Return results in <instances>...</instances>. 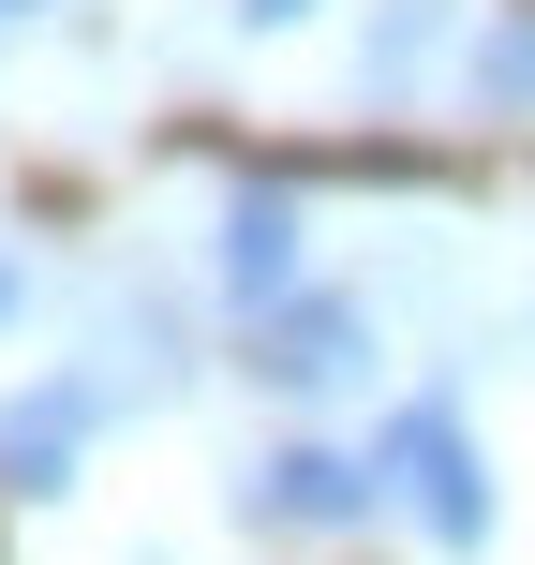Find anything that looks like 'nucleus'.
Wrapping results in <instances>:
<instances>
[{
	"mask_svg": "<svg viewBox=\"0 0 535 565\" xmlns=\"http://www.w3.org/2000/svg\"><path fill=\"white\" fill-rule=\"evenodd\" d=\"M372 507H387V461H342V447H268L238 477V521H268V536H342Z\"/></svg>",
	"mask_w": 535,
	"mask_h": 565,
	"instance_id": "f03ea898",
	"label": "nucleus"
},
{
	"mask_svg": "<svg viewBox=\"0 0 535 565\" xmlns=\"http://www.w3.org/2000/svg\"><path fill=\"white\" fill-rule=\"evenodd\" d=\"M89 417H105V387H75V372H60V387H15V402H0V477H15V491H75Z\"/></svg>",
	"mask_w": 535,
	"mask_h": 565,
	"instance_id": "39448f33",
	"label": "nucleus"
},
{
	"mask_svg": "<svg viewBox=\"0 0 535 565\" xmlns=\"http://www.w3.org/2000/svg\"><path fill=\"white\" fill-rule=\"evenodd\" d=\"M477 105H535V15H491L477 30Z\"/></svg>",
	"mask_w": 535,
	"mask_h": 565,
	"instance_id": "423d86ee",
	"label": "nucleus"
},
{
	"mask_svg": "<svg viewBox=\"0 0 535 565\" xmlns=\"http://www.w3.org/2000/svg\"><path fill=\"white\" fill-rule=\"evenodd\" d=\"M312 15V0H238V30H298Z\"/></svg>",
	"mask_w": 535,
	"mask_h": 565,
	"instance_id": "0eeeda50",
	"label": "nucleus"
},
{
	"mask_svg": "<svg viewBox=\"0 0 535 565\" xmlns=\"http://www.w3.org/2000/svg\"><path fill=\"white\" fill-rule=\"evenodd\" d=\"M298 194H282V179H238V194H224V298L238 312H282V298H298Z\"/></svg>",
	"mask_w": 535,
	"mask_h": 565,
	"instance_id": "20e7f679",
	"label": "nucleus"
},
{
	"mask_svg": "<svg viewBox=\"0 0 535 565\" xmlns=\"http://www.w3.org/2000/svg\"><path fill=\"white\" fill-rule=\"evenodd\" d=\"M372 461H387V507L417 521L431 551H491V477H477L461 402H402V417L372 431Z\"/></svg>",
	"mask_w": 535,
	"mask_h": 565,
	"instance_id": "f257e3e1",
	"label": "nucleus"
},
{
	"mask_svg": "<svg viewBox=\"0 0 535 565\" xmlns=\"http://www.w3.org/2000/svg\"><path fill=\"white\" fill-rule=\"evenodd\" d=\"M0 15H30V0H0Z\"/></svg>",
	"mask_w": 535,
	"mask_h": 565,
	"instance_id": "1a4fd4ad",
	"label": "nucleus"
},
{
	"mask_svg": "<svg viewBox=\"0 0 535 565\" xmlns=\"http://www.w3.org/2000/svg\"><path fill=\"white\" fill-rule=\"evenodd\" d=\"M15 298H30V282H15V268H0V328H15Z\"/></svg>",
	"mask_w": 535,
	"mask_h": 565,
	"instance_id": "6e6552de",
	"label": "nucleus"
},
{
	"mask_svg": "<svg viewBox=\"0 0 535 565\" xmlns=\"http://www.w3.org/2000/svg\"><path fill=\"white\" fill-rule=\"evenodd\" d=\"M254 372H268L282 402L357 387V372H372V312H357V298H282L268 328H254Z\"/></svg>",
	"mask_w": 535,
	"mask_h": 565,
	"instance_id": "7ed1b4c3",
	"label": "nucleus"
}]
</instances>
